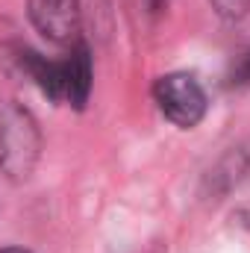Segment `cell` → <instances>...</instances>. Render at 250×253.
I'll list each match as a JSON object with an SVG mask.
<instances>
[{
	"label": "cell",
	"mask_w": 250,
	"mask_h": 253,
	"mask_svg": "<svg viewBox=\"0 0 250 253\" xmlns=\"http://www.w3.org/2000/svg\"><path fill=\"white\" fill-rule=\"evenodd\" d=\"M42 135L33 115L12 100H0V174L27 180L39 162Z\"/></svg>",
	"instance_id": "2"
},
{
	"label": "cell",
	"mask_w": 250,
	"mask_h": 253,
	"mask_svg": "<svg viewBox=\"0 0 250 253\" xmlns=\"http://www.w3.org/2000/svg\"><path fill=\"white\" fill-rule=\"evenodd\" d=\"M0 59L9 62L18 74L33 80L50 100L71 103L74 109H83L91 94V56L85 44H74L68 59L53 62L27 47L24 42H6L0 44Z\"/></svg>",
	"instance_id": "1"
},
{
	"label": "cell",
	"mask_w": 250,
	"mask_h": 253,
	"mask_svg": "<svg viewBox=\"0 0 250 253\" xmlns=\"http://www.w3.org/2000/svg\"><path fill=\"white\" fill-rule=\"evenodd\" d=\"M27 15L53 44H74L80 36V0H27Z\"/></svg>",
	"instance_id": "4"
},
{
	"label": "cell",
	"mask_w": 250,
	"mask_h": 253,
	"mask_svg": "<svg viewBox=\"0 0 250 253\" xmlns=\"http://www.w3.org/2000/svg\"><path fill=\"white\" fill-rule=\"evenodd\" d=\"M227 80H230L233 88H250V50L239 53V59L233 62L230 74H227Z\"/></svg>",
	"instance_id": "6"
},
{
	"label": "cell",
	"mask_w": 250,
	"mask_h": 253,
	"mask_svg": "<svg viewBox=\"0 0 250 253\" xmlns=\"http://www.w3.org/2000/svg\"><path fill=\"white\" fill-rule=\"evenodd\" d=\"M0 253H33V251H27V248H3Z\"/></svg>",
	"instance_id": "7"
},
{
	"label": "cell",
	"mask_w": 250,
	"mask_h": 253,
	"mask_svg": "<svg viewBox=\"0 0 250 253\" xmlns=\"http://www.w3.org/2000/svg\"><path fill=\"white\" fill-rule=\"evenodd\" d=\"M153 100L159 106V112L177 124L180 129H191L203 121L209 103H206V91L203 85L191 77V74H165L153 83Z\"/></svg>",
	"instance_id": "3"
},
{
	"label": "cell",
	"mask_w": 250,
	"mask_h": 253,
	"mask_svg": "<svg viewBox=\"0 0 250 253\" xmlns=\"http://www.w3.org/2000/svg\"><path fill=\"white\" fill-rule=\"evenodd\" d=\"M224 21H242L250 12V0H209Z\"/></svg>",
	"instance_id": "5"
}]
</instances>
